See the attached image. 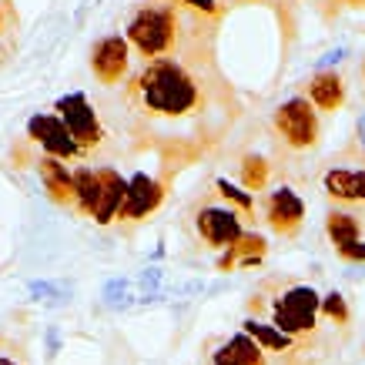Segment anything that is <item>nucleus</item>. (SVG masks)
Listing matches in <instances>:
<instances>
[{
    "mask_svg": "<svg viewBox=\"0 0 365 365\" xmlns=\"http://www.w3.org/2000/svg\"><path fill=\"white\" fill-rule=\"evenodd\" d=\"M342 57H345V51H342V47H339V51H329V54L322 57V64H339Z\"/></svg>",
    "mask_w": 365,
    "mask_h": 365,
    "instance_id": "nucleus-26",
    "label": "nucleus"
},
{
    "mask_svg": "<svg viewBox=\"0 0 365 365\" xmlns=\"http://www.w3.org/2000/svg\"><path fill=\"white\" fill-rule=\"evenodd\" d=\"M198 235L211 248H232L238 238H242V218L235 208H222V205H208V208L198 211Z\"/></svg>",
    "mask_w": 365,
    "mask_h": 365,
    "instance_id": "nucleus-8",
    "label": "nucleus"
},
{
    "mask_svg": "<svg viewBox=\"0 0 365 365\" xmlns=\"http://www.w3.org/2000/svg\"><path fill=\"white\" fill-rule=\"evenodd\" d=\"M131 94L144 111L158 114V118H185V114L198 111L201 104L198 78L181 61H175V57L148 61L134 74Z\"/></svg>",
    "mask_w": 365,
    "mask_h": 365,
    "instance_id": "nucleus-1",
    "label": "nucleus"
},
{
    "mask_svg": "<svg viewBox=\"0 0 365 365\" xmlns=\"http://www.w3.org/2000/svg\"><path fill=\"white\" fill-rule=\"evenodd\" d=\"M215 188H218V195H222L228 205H235L238 211H252L255 208V195H252V191H245V188H238V185H232L228 178H218V181H215Z\"/></svg>",
    "mask_w": 365,
    "mask_h": 365,
    "instance_id": "nucleus-21",
    "label": "nucleus"
},
{
    "mask_svg": "<svg viewBox=\"0 0 365 365\" xmlns=\"http://www.w3.org/2000/svg\"><path fill=\"white\" fill-rule=\"evenodd\" d=\"M325 232H329V238L335 242V248H349V245L359 242L362 225H359V218L349 215V211H332L329 222H325Z\"/></svg>",
    "mask_w": 365,
    "mask_h": 365,
    "instance_id": "nucleus-18",
    "label": "nucleus"
},
{
    "mask_svg": "<svg viewBox=\"0 0 365 365\" xmlns=\"http://www.w3.org/2000/svg\"><path fill=\"white\" fill-rule=\"evenodd\" d=\"M27 138L34 144H41L47 151V158H57V161L84 158V151L78 148V141L71 138L67 124L57 114H34L31 121H27Z\"/></svg>",
    "mask_w": 365,
    "mask_h": 365,
    "instance_id": "nucleus-6",
    "label": "nucleus"
},
{
    "mask_svg": "<svg viewBox=\"0 0 365 365\" xmlns=\"http://www.w3.org/2000/svg\"><path fill=\"white\" fill-rule=\"evenodd\" d=\"M54 111H57V118L67 124L71 138L78 141V148L84 151V155H91L94 148H101V141H104V128H101L98 111L91 108V101L84 98L81 91L64 94V98L57 101Z\"/></svg>",
    "mask_w": 365,
    "mask_h": 365,
    "instance_id": "nucleus-5",
    "label": "nucleus"
},
{
    "mask_svg": "<svg viewBox=\"0 0 365 365\" xmlns=\"http://www.w3.org/2000/svg\"><path fill=\"white\" fill-rule=\"evenodd\" d=\"M309 101L319 111H339L345 104V81L335 71H322L309 81Z\"/></svg>",
    "mask_w": 365,
    "mask_h": 365,
    "instance_id": "nucleus-15",
    "label": "nucleus"
},
{
    "mask_svg": "<svg viewBox=\"0 0 365 365\" xmlns=\"http://www.w3.org/2000/svg\"><path fill=\"white\" fill-rule=\"evenodd\" d=\"M178 14L171 4H144L141 11L128 21V44L144 57V61H161L178 47Z\"/></svg>",
    "mask_w": 365,
    "mask_h": 365,
    "instance_id": "nucleus-2",
    "label": "nucleus"
},
{
    "mask_svg": "<svg viewBox=\"0 0 365 365\" xmlns=\"http://www.w3.org/2000/svg\"><path fill=\"white\" fill-rule=\"evenodd\" d=\"M325 191L329 198L345 205H362L365 201V168H332L325 171Z\"/></svg>",
    "mask_w": 365,
    "mask_h": 365,
    "instance_id": "nucleus-12",
    "label": "nucleus"
},
{
    "mask_svg": "<svg viewBox=\"0 0 365 365\" xmlns=\"http://www.w3.org/2000/svg\"><path fill=\"white\" fill-rule=\"evenodd\" d=\"M339 255L349 258V262H365V242H355V245H349V248H339Z\"/></svg>",
    "mask_w": 365,
    "mask_h": 365,
    "instance_id": "nucleus-24",
    "label": "nucleus"
},
{
    "mask_svg": "<svg viewBox=\"0 0 365 365\" xmlns=\"http://www.w3.org/2000/svg\"><path fill=\"white\" fill-rule=\"evenodd\" d=\"M262 255H265V238H262V235H242V238H238V242L228 248V255L222 258V268L255 265Z\"/></svg>",
    "mask_w": 365,
    "mask_h": 365,
    "instance_id": "nucleus-19",
    "label": "nucleus"
},
{
    "mask_svg": "<svg viewBox=\"0 0 365 365\" xmlns=\"http://www.w3.org/2000/svg\"><path fill=\"white\" fill-rule=\"evenodd\" d=\"M322 312H325L332 322H339V325L349 322V309H345V299L339 295V292H332V295H325V299H322Z\"/></svg>",
    "mask_w": 365,
    "mask_h": 365,
    "instance_id": "nucleus-22",
    "label": "nucleus"
},
{
    "mask_svg": "<svg viewBox=\"0 0 365 365\" xmlns=\"http://www.w3.org/2000/svg\"><path fill=\"white\" fill-rule=\"evenodd\" d=\"M359 141H362V148H365V114L359 118Z\"/></svg>",
    "mask_w": 365,
    "mask_h": 365,
    "instance_id": "nucleus-28",
    "label": "nucleus"
},
{
    "mask_svg": "<svg viewBox=\"0 0 365 365\" xmlns=\"http://www.w3.org/2000/svg\"><path fill=\"white\" fill-rule=\"evenodd\" d=\"M98 178H101V198L91 218L98 225H111L121 215V205L128 198V178H121L114 168H98Z\"/></svg>",
    "mask_w": 365,
    "mask_h": 365,
    "instance_id": "nucleus-11",
    "label": "nucleus"
},
{
    "mask_svg": "<svg viewBox=\"0 0 365 365\" xmlns=\"http://www.w3.org/2000/svg\"><path fill=\"white\" fill-rule=\"evenodd\" d=\"M181 4H188L191 11H198V14H218L222 11L218 0H181Z\"/></svg>",
    "mask_w": 365,
    "mask_h": 365,
    "instance_id": "nucleus-23",
    "label": "nucleus"
},
{
    "mask_svg": "<svg viewBox=\"0 0 365 365\" xmlns=\"http://www.w3.org/2000/svg\"><path fill=\"white\" fill-rule=\"evenodd\" d=\"M268 185V165H265V158H258V155H252V158H245L242 161V188L245 191H262Z\"/></svg>",
    "mask_w": 365,
    "mask_h": 365,
    "instance_id": "nucleus-20",
    "label": "nucleus"
},
{
    "mask_svg": "<svg viewBox=\"0 0 365 365\" xmlns=\"http://www.w3.org/2000/svg\"><path fill=\"white\" fill-rule=\"evenodd\" d=\"M322 312V299L312 285H288L272 305V325L285 335H302L315 329Z\"/></svg>",
    "mask_w": 365,
    "mask_h": 365,
    "instance_id": "nucleus-3",
    "label": "nucleus"
},
{
    "mask_svg": "<svg viewBox=\"0 0 365 365\" xmlns=\"http://www.w3.org/2000/svg\"><path fill=\"white\" fill-rule=\"evenodd\" d=\"M275 131L295 151H305L319 141V111L309 98H288L275 111Z\"/></svg>",
    "mask_w": 365,
    "mask_h": 365,
    "instance_id": "nucleus-4",
    "label": "nucleus"
},
{
    "mask_svg": "<svg viewBox=\"0 0 365 365\" xmlns=\"http://www.w3.org/2000/svg\"><path fill=\"white\" fill-rule=\"evenodd\" d=\"M128 64H131V44L121 34L101 37L94 51H91V67H94L101 84H118L128 74Z\"/></svg>",
    "mask_w": 365,
    "mask_h": 365,
    "instance_id": "nucleus-7",
    "label": "nucleus"
},
{
    "mask_svg": "<svg viewBox=\"0 0 365 365\" xmlns=\"http://www.w3.org/2000/svg\"><path fill=\"white\" fill-rule=\"evenodd\" d=\"M7 24H11V14H7L4 0H0V34H7Z\"/></svg>",
    "mask_w": 365,
    "mask_h": 365,
    "instance_id": "nucleus-27",
    "label": "nucleus"
},
{
    "mask_svg": "<svg viewBox=\"0 0 365 365\" xmlns=\"http://www.w3.org/2000/svg\"><path fill=\"white\" fill-rule=\"evenodd\" d=\"M158 282H161V272H158V268H144L141 272V285L144 288H158Z\"/></svg>",
    "mask_w": 365,
    "mask_h": 365,
    "instance_id": "nucleus-25",
    "label": "nucleus"
},
{
    "mask_svg": "<svg viewBox=\"0 0 365 365\" xmlns=\"http://www.w3.org/2000/svg\"><path fill=\"white\" fill-rule=\"evenodd\" d=\"M211 365H265V349L252 335L238 332L211 355Z\"/></svg>",
    "mask_w": 365,
    "mask_h": 365,
    "instance_id": "nucleus-14",
    "label": "nucleus"
},
{
    "mask_svg": "<svg viewBox=\"0 0 365 365\" xmlns=\"http://www.w3.org/2000/svg\"><path fill=\"white\" fill-rule=\"evenodd\" d=\"M242 332L252 335V339L262 345L265 352H288V349L295 345V342H292V335L278 332L275 325H265V322H258V319H248V322H245Z\"/></svg>",
    "mask_w": 365,
    "mask_h": 365,
    "instance_id": "nucleus-17",
    "label": "nucleus"
},
{
    "mask_svg": "<svg viewBox=\"0 0 365 365\" xmlns=\"http://www.w3.org/2000/svg\"><path fill=\"white\" fill-rule=\"evenodd\" d=\"M0 365H17V362L14 359H0Z\"/></svg>",
    "mask_w": 365,
    "mask_h": 365,
    "instance_id": "nucleus-29",
    "label": "nucleus"
},
{
    "mask_svg": "<svg viewBox=\"0 0 365 365\" xmlns=\"http://www.w3.org/2000/svg\"><path fill=\"white\" fill-rule=\"evenodd\" d=\"M98 198H101V178L94 168H74V208L84 211V215H94L98 208Z\"/></svg>",
    "mask_w": 365,
    "mask_h": 365,
    "instance_id": "nucleus-16",
    "label": "nucleus"
},
{
    "mask_svg": "<svg viewBox=\"0 0 365 365\" xmlns=\"http://www.w3.org/2000/svg\"><path fill=\"white\" fill-rule=\"evenodd\" d=\"M161 198H165V185H161L158 178L138 171L134 178H128V198H124L118 218H124V222H141V218H148V215L161 205Z\"/></svg>",
    "mask_w": 365,
    "mask_h": 365,
    "instance_id": "nucleus-9",
    "label": "nucleus"
},
{
    "mask_svg": "<svg viewBox=\"0 0 365 365\" xmlns=\"http://www.w3.org/2000/svg\"><path fill=\"white\" fill-rule=\"evenodd\" d=\"M265 218L278 235H295L302 228V222H305V201L292 188H275L268 195Z\"/></svg>",
    "mask_w": 365,
    "mask_h": 365,
    "instance_id": "nucleus-10",
    "label": "nucleus"
},
{
    "mask_svg": "<svg viewBox=\"0 0 365 365\" xmlns=\"http://www.w3.org/2000/svg\"><path fill=\"white\" fill-rule=\"evenodd\" d=\"M37 171H41V181H44L47 195L57 201V205H74V171L57 161V158H41L37 161Z\"/></svg>",
    "mask_w": 365,
    "mask_h": 365,
    "instance_id": "nucleus-13",
    "label": "nucleus"
}]
</instances>
